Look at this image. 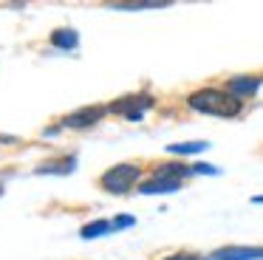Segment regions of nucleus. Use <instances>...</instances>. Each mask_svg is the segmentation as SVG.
<instances>
[{"instance_id":"nucleus-12","label":"nucleus","mask_w":263,"mask_h":260,"mask_svg":"<svg viewBox=\"0 0 263 260\" xmlns=\"http://www.w3.org/2000/svg\"><path fill=\"white\" fill-rule=\"evenodd\" d=\"M206 141H187V144H170L167 150L170 153H176V156H190V153H201V150H206Z\"/></svg>"},{"instance_id":"nucleus-13","label":"nucleus","mask_w":263,"mask_h":260,"mask_svg":"<svg viewBox=\"0 0 263 260\" xmlns=\"http://www.w3.org/2000/svg\"><path fill=\"white\" fill-rule=\"evenodd\" d=\"M136 224V218H130V215H122V218L114 220V229H127V226Z\"/></svg>"},{"instance_id":"nucleus-9","label":"nucleus","mask_w":263,"mask_h":260,"mask_svg":"<svg viewBox=\"0 0 263 260\" xmlns=\"http://www.w3.org/2000/svg\"><path fill=\"white\" fill-rule=\"evenodd\" d=\"M110 229H114V220H93V224H85V226L80 229V237L91 240V237H102V235H108Z\"/></svg>"},{"instance_id":"nucleus-5","label":"nucleus","mask_w":263,"mask_h":260,"mask_svg":"<svg viewBox=\"0 0 263 260\" xmlns=\"http://www.w3.org/2000/svg\"><path fill=\"white\" fill-rule=\"evenodd\" d=\"M108 113V107H82V110L77 113H68V116L63 119V127H91V124H97L99 119Z\"/></svg>"},{"instance_id":"nucleus-4","label":"nucleus","mask_w":263,"mask_h":260,"mask_svg":"<svg viewBox=\"0 0 263 260\" xmlns=\"http://www.w3.org/2000/svg\"><path fill=\"white\" fill-rule=\"evenodd\" d=\"M204 260H263V246H227L206 254Z\"/></svg>"},{"instance_id":"nucleus-7","label":"nucleus","mask_w":263,"mask_h":260,"mask_svg":"<svg viewBox=\"0 0 263 260\" xmlns=\"http://www.w3.org/2000/svg\"><path fill=\"white\" fill-rule=\"evenodd\" d=\"M263 77H232L227 82V90L232 96H238V99H243V96H252L257 88H260Z\"/></svg>"},{"instance_id":"nucleus-6","label":"nucleus","mask_w":263,"mask_h":260,"mask_svg":"<svg viewBox=\"0 0 263 260\" xmlns=\"http://www.w3.org/2000/svg\"><path fill=\"white\" fill-rule=\"evenodd\" d=\"M181 190V181L176 178H159V175H153L150 181H144L142 187H139V192L142 195H167V192H176Z\"/></svg>"},{"instance_id":"nucleus-15","label":"nucleus","mask_w":263,"mask_h":260,"mask_svg":"<svg viewBox=\"0 0 263 260\" xmlns=\"http://www.w3.org/2000/svg\"><path fill=\"white\" fill-rule=\"evenodd\" d=\"M252 203H263V195H255V198H252Z\"/></svg>"},{"instance_id":"nucleus-8","label":"nucleus","mask_w":263,"mask_h":260,"mask_svg":"<svg viewBox=\"0 0 263 260\" xmlns=\"http://www.w3.org/2000/svg\"><path fill=\"white\" fill-rule=\"evenodd\" d=\"M77 43H80V37H77L74 28H57V31L51 34V45H57V48H63V51L77 48Z\"/></svg>"},{"instance_id":"nucleus-10","label":"nucleus","mask_w":263,"mask_h":260,"mask_svg":"<svg viewBox=\"0 0 263 260\" xmlns=\"http://www.w3.org/2000/svg\"><path fill=\"white\" fill-rule=\"evenodd\" d=\"M167 0H142V3H110V9L119 11H136V9H167Z\"/></svg>"},{"instance_id":"nucleus-1","label":"nucleus","mask_w":263,"mask_h":260,"mask_svg":"<svg viewBox=\"0 0 263 260\" xmlns=\"http://www.w3.org/2000/svg\"><path fill=\"white\" fill-rule=\"evenodd\" d=\"M187 105L198 113H206V116H221V119H232L243 110V99L232 96L229 90L221 88H198L187 96Z\"/></svg>"},{"instance_id":"nucleus-11","label":"nucleus","mask_w":263,"mask_h":260,"mask_svg":"<svg viewBox=\"0 0 263 260\" xmlns=\"http://www.w3.org/2000/svg\"><path fill=\"white\" fill-rule=\"evenodd\" d=\"M74 164H77V158L48 161V164H40V167H37V173H60V175H65V173H74Z\"/></svg>"},{"instance_id":"nucleus-2","label":"nucleus","mask_w":263,"mask_h":260,"mask_svg":"<svg viewBox=\"0 0 263 260\" xmlns=\"http://www.w3.org/2000/svg\"><path fill=\"white\" fill-rule=\"evenodd\" d=\"M139 175H142V167H136V164H116L108 173H102L99 184L110 195H127L133 190V184L139 181Z\"/></svg>"},{"instance_id":"nucleus-14","label":"nucleus","mask_w":263,"mask_h":260,"mask_svg":"<svg viewBox=\"0 0 263 260\" xmlns=\"http://www.w3.org/2000/svg\"><path fill=\"white\" fill-rule=\"evenodd\" d=\"M167 260H204V257H198V254H173Z\"/></svg>"},{"instance_id":"nucleus-3","label":"nucleus","mask_w":263,"mask_h":260,"mask_svg":"<svg viewBox=\"0 0 263 260\" xmlns=\"http://www.w3.org/2000/svg\"><path fill=\"white\" fill-rule=\"evenodd\" d=\"M150 107H153V96L150 94H136V96H122V99L114 102L108 110L119 113V116L130 119V122H142L144 110H150Z\"/></svg>"}]
</instances>
